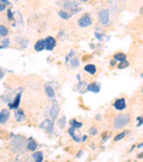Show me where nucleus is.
Here are the masks:
<instances>
[{
	"mask_svg": "<svg viewBox=\"0 0 143 162\" xmlns=\"http://www.w3.org/2000/svg\"><path fill=\"white\" fill-rule=\"evenodd\" d=\"M130 115L127 113L120 114L116 116L114 120V127L116 129H121L124 128L129 122Z\"/></svg>",
	"mask_w": 143,
	"mask_h": 162,
	"instance_id": "obj_1",
	"label": "nucleus"
},
{
	"mask_svg": "<svg viewBox=\"0 0 143 162\" xmlns=\"http://www.w3.org/2000/svg\"><path fill=\"white\" fill-rule=\"evenodd\" d=\"M92 23V21L88 14L82 15L78 20V25L81 28H87V27L90 26Z\"/></svg>",
	"mask_w": 143,
	"mask_h": 162,
	"instance_id": "obj_2",
	"label": "nucleus"
},
{
	"mask_svg": "<svg viewBox=\"0 0 143 162\" xmlns=\"http://www.w3.org/2000/svg\"><path fill=\"white\" fill-rule=\"evenodd\" d=\"M99 18L103 25H107L109 22V13L107 10H102L99 13Z\"/></svg>",
	"mask_w": 143,
	"mask_h": 162,
	"instance_id": "obj_3",
	"label": "nucleus"
},
{
	"mask_svg": "<svg viewBox=\"0 0 143 162\" xmlns=\"http://www.w3.org/2000/svg\"><path fill=\"white\" fill-rule=\"evenodd\" d=\"M60 113V107L56 100L52 101V105L49 111V115L52 119H56Z\"/></svg>",
	"mask_w": 143,
	"mask_h": 162,
	"instance_id": "obj_4",
	"label": "nucleus"
},
{
	"mask_svg": "<svg viewBox=\"0 0 143 162\" xmlns=\"http://www.w3.org/2000/svg\"><path fill=\"white\" fill-rule=\"evenodd\" d=\"M40 128L41 129H44L47 131L48 133L52 132L54 129V123L53 122L49 119H46L44 121H43L40 125Z\"/></svg>",
	"mask_w": 143,
	"mask_h": 162,
	"instance_id": "obj_5",
	"label": "nucleus"
},
{
	"mask_svg": "<svg viewBox=\"0 0 143 162\" xmlns=\"http://www.w3.org/2000/svg\"><path fill=\"white\" fill-rule=\"evenodd\" d=\"M45 48L47 51H52L56 45V40L52 36H49L45 38Z\"/></svg>",
	"mask_w": 143,
	"mask_h": 162,
	"instance_id": "obj_6",
	"label": "nucleus"
},
{
	"mask_svg": "<svg viewBox=\"0 0 143 162\" xmlns=\"http://www.w3.org/2000/svg\"><path fill=\"white\" fill-rule=\"evenodd\" d=\"M114 107L116 110L122 111L126 107V101L125 98H120L114 102Z\"/></svg>",
	"mask_w": 143,
	"mask_h": 162,
	"instance_id": "obj_7",
	"label": "nucleus"
},
{
	"mask_svg": "<svg viewBox=\"0 0 143 162\" xmlns=\"http://www.w3.org/2000/svg\"><path fill=\"white\" fill-rule=\"evenodd\" d=\"M14 118L18 122H21L26 119L25 113L22 109H18L14 111Z\"/></svg>",
	"mask_w": 143,
	"mask_h": 162,
	"instance_id": "obj_8",
	"label": "nucleus"
},
{
	"mask_svg": "<svg viewBox=\"0 0 143 162\" xmlns=\"http://www.w3.org/2000/svg\"><path fill=\"white\" fill-rule=\"evenodd\" d=\"M10 115V110H7V109H4L0 112V123L4 124L7 120H8L9 118Z\"/></svg>",
	"mask_w": 143,
	"mask_h": 162,
	"instance_id": "obj_9",
	"label": "nucleus"
},
{
	"mask_svg": "<svg viewBox=\"0 0 143 162\" xmlns=\"http://www.w3.org/2000/svg\"><path fill=\"white\" fill-rule=\"evenodd\" d=\"M21 97H22V94L21 93H18L16 95L14 102L12 103L9 104V107H10V109H17L19 107L21 101Z\"/></svg>",
	"mask_w": 143,
	"mask_h": 162,
	"instance_id": "obj_10",
	"label": "nucleus"
},
{
	"mask_svg": "<svg viewBox=\"0 0 143 162\" xmlns=\"http://www.w3.org/2000/svg\"><path fill=\"white\" fill-rule=\"evenodd\" d=\"M64 7L65 9H68V10H71L72 11L76 12L78 7V3L76 1H66L64 4Z\"/></svg>",
	"mask_w": 143,
	"mask_h": 162,
	"instance_id": "obj_11",
	"label": "nucleus"
},
{
	"mask_svg": "<svg viewBox=\"0 0 143 162\" xmlns=\"http://www.w3.org/2000/svg\"><path fill=\"white\" fill-rule=\"evenodd\" d=\"M87 90L89 91V92H94V93H99L100 91V86L97 85L96 83H92V84H90L87 85Z\"/></svg>",
	"mask_w": 143,
	"mask_h": 162,
	"instance_id": "obj_12",
	"label": "nucleus"
},
{
	"mask_svg": "<svg viewBox=\"0 0 143 162\" xmlns=\"http://www.w3.org/2000/svg\"><path fill=\"white\" fill-rule=\"evenodd\" d=\"M45 48V40L40 39L34 45V49L37 51H42Z\"/></svg>",
	"mask_w": 143,
	"mask_h": 162,
	"instance_id": "obj_13",
	"label": "nucleus"
},
{
	"mask_svg": "<svg viewBox=\"0 0 143 162\" xmlns=\"http://www.w3.org/2000/svg\"><path fill=\"white\" fill-rule=\"evenodd\" d=\"M84 69H85V72H88L89 74H92V75L96 73V72H97V69H96V66H94V64H87V65H86V66H85V68H84Z\"/></svg>",
	"mask_w": 143,
	"mask_h": 162,
	"instance_id": "obj_14",
	"label": "nucleus"
},
{
	"mask_svg": "<svg viewBox=\"0 0 143 162\" xmlns=\"http://www.w3.org/2000/svg\"><path fill=\"white\" fill-rule=\"evenodd\" d=\"M87 88V84L85 81H79L77 84V89L81 94H85Z\"/></svg>",
	"mask_w": 143,
	"mask_h": 162,
	"instance_id": "obj_15",
	"label": "nucleus"
},
{
	"mask_svg": "<svg viewBox=\"0 0 143 162\" xmlns=\"http://www.w3.org/2000/svg\"><path fill=\"white\" fill-rule=\"evenodd\" d=\"M75 129H74V128H70L68 130V133L69 134H70V136H71L72 138L76 142H80L81 141V138L80 137H79V136H77L76 133H75Z\"/></svg>",
	"mask_w": 143,
	"mask_h": 162,
	"instance_id": "obj_16",
	"label": "nucleus"
},
{
	"mask_svg": "<svg viewBox=\"0 0 143 162\" xmlns=\"http://www.w3.org/2000/svg\"><path fill=\"white\" fill-rule=\"evenodd\" d=\"M32 157L34 158L35 162H42L43 161V153L42 151H37L32 154Z\"/></svg>",
	"mask_w": 143,
	"mask_h": 162,
	"instance_id": "obj_17",
	"label": "nucleus"
},
{
	"mask_svg": "<svg viewBox=\"0 0 143 162\" xmlns=\"http://www.w3.org/2000/svg\"><path fill=\"white\" fill-rule=\"evenodd\" d=\"M45 92H46L47 97L50 98H53L55 96V91H54L53 88L51 87L50 85H47L45 86Z\"/></svg>",
	"mask_w": 143,
	"mask_h": 162,
	"instance_id": "obj_18",
	"label": "nucleus"
},
{
	"mask_svg": "<svg viewBox=\"0 0 143 162\" xmlns=\"http://www.w3.org/2000/svg\"><path fill=\"white\" fill-rule=\"evenodd\" d=\"M70 124L71 125V128L74 129H79V128H82V123L81 122L76 120L75 119H72L70 121Z\"/></svg>",
	"mask_w": 143,
	"mask_h": 162,
	"instance_id": "obj_19",
	"label": "nucleus"
},
{
	"mask_svg": "<svg viewBox=\"0 0 143 162\" xmlns=\"http://www.w3.org/2000/svg\"><path fill=\"white\" fill-rule=\"evenodd\" d=\"M114 58L115 60H119V61L122 62L124 61V60H126V58H127V56L124 54V53H118V54H116L114 56Z\"/></svg>",
	"mask_w": 143,
	"mask_h": 162,
	"instance_id": "obj_20",
	"label": "nucleus"
},
{
	"mask_svg": "<svg viewBox=\"0 0 143 162\" xmlns=\"http://www.w3.org/2000/svg\"><path fill=\"white\" fill-rule=\"evenodd\" d=\"M37 143H36L34 140H31V139H30L29 141V143H28V145H27L28 149L31 151H34L37 149Z\"/></svg>",
	"mask_w": 143,
	"mask_h": 162,
	"instance_id": "obj_21",
	"label": "nucleus"
},
{
	"mask_svg": "<svg viewBox=\"0 0 143 162\" xmlns=\"http://www.w3.org/2000/svg\"><path fill=\"white\" fill-rule=\"evenodd\" d=\"M59 15L63 19H69L72 17V15H70V13H67L65 11H62V10L59 12Z\"/></svg>",
	"mask_w": 143,
	"mask_h": 162,
	"instance_id": "obj_22",
	"label": "nucleus"
},
{
	"mask_svg": "<svg viewBox=\"0 0 143 162\" xmlns=\"http://www.w3.org/2000/svg\"><path fill=\"white\" fill-rule=\"evenodd\" d=\"M127 133H128V131H123V132L119 133L118 135H117V136L114 137V141H119V140H121L122 139H123L125 137L126 135L127 134Z\"/></svg>",
	"mask_w": 143,
	"mask_h": 162,
	"instance_id": "obj_23",
	"label": "nucleus"
},
{
	"mask_svg": "<svg viewBox=\"0 0 143 162\" xmlns=\"http://www.w3.org/2000/svg\"><path fill=\"white\" fill-rule=\"evenodd\" d=\"M9 33V30L4 25H0V36H6Z\"/></svg>",
	"mask_w": 143,
	"mask_h": 162,
	"instance_id": "obj_24",
	"label": "nucleus"
},
{
	"mask_svg": "<svg viewBox=\"0 0 143 162\" xmlns=\"http://www.w3.org/2000/svg\"><path fill=\"white\" fill-rule=\"evenodd\" d=\"M129 66V63L127 60H124V61H122L117 65V68L120 69H125V68L128 67Z\"/></svg>",
	"mask_w": 143,
	"mask_h": 162,
	"instance_id": "obj_25",
	"label": "nucleus"
},
{
	"mask_svg": "<svg viewBox=\"0 0 143 162\" xmlns=\"http://www.w3.org/2000/svg\"><path fill=\"white\" fill-rule=\"evenodd\" d=\"M66 119H65V117H62V118H60V120H59L58 122V125L60 128H63L64 127V125H65V123H66Z\"/></svg>",
	"mask_w": 143,
	"mask_h": 162,
	"instance_id": "obj_26",
	"label": "nucleus"
},
{
	"mask_svg": "<svg viewBox=\"0 0 143 162\" xmlns=\"http://www.w3.org/2000/svg\"><path fill=\"white\" fill-rule=\"evenodd\" d=\"M71 66L72 67H77V66H79V60L77 58H73L71 60Z\"/></svg>",
	"mask_w": 143,
	"mask_h": 162,
	"instance_id": "obj_27",
	"label": "nucleus"
},
{
	"mask_svg": "<svg viewBox=\"0 0 143 162\" xmlns=\"http://www.w3.org/2000/svg\"><path fill=\"white\" fill-rule=\"evenodd\" d=\"M89 134L92 135V136H94V135L97 134V129L95 127H91L89 130Z\"/></svg>",
	"mask_w": 143,
	"mask_h": 162,
	"instance_id": "obj_28",
	"label": "nucleus"
},
{
	"mask_svg": "<svg viewBox=\"0 0 143 162\" xmlns=\"http://www.w3.org/2000/svg\"><path fill=\"white\" fill-rule=\"evenodd\" d=\"M10 45V39L9 38H5L4 40H3V45L2 46L4 48H7Z\"/></svg>",
	"mask_w": 143,
	"mask_h": 162,
	"instance_id": "obj_29",
	"label": "nucleus"
},
{
	"mask_svg": "<svg viewBox=\"0 0 143 162\" xmlns=\"http://www.w3.org/2000/svg\"><path fill=\"white\" fill-rule=\"evenodd\" d=\"M137 120L138 121V124L137 125V126L140 127L143 124V115L140 116V117H138L137 118Z\"/></svg>",
	"mask_w": 143,
	"mask_h": 162,
	"instance_id": "obj_30",
	"label": "nucleus"
},
{
	"mask_svg": "<svg viewBox=\"0 0 143 162\" xmlns=\"http://www.w3.org/2000/svg\"><path fill=\"white\" fill-rule=\"evenodd\" d=\"M94 35H95V37L100 40H102V38L105 36L104 35L100 34V33H94Z\"/></svg>",
	"mask_w": 143,
	"mask_h": 162,
	"instance_id": "obj_31",
	"label": "nucleus"
},
{
	"mask_svg": "<svg viewBox=\"0 0 143 162\" xmlns=\"http://www.w3.org/2000/svg\"><path fill=\"white\" fill-rule=\"evenodd\" d=\"M7 16H8V19H13V13H12L11 10H8V12H7Z\"/></svg>",
	"mask_w": 143,
	"mask_h": 162,
	"instance_id": "obj_32",
	"label": "nucleus"
},
{
	"mask_svg": "<svg viewBox=\"0 0 143 162\" xmlns=\"http://www.w3.org/2000/svg\"><path fill=\"white\" fill-rule=\"evenodd\" d=\"M6 9V5L4 4H1V3H0V12L1 11H3V10H4Z\"/></svg>",
	"mask_w": 143,
	"mask_h": 162,
	"instance_id": "obj_33",
	"label": "nucleus"
},
{
	"mask_svg": "<svg viewBox=\"0 0 143 162\" xmlns=\"http://www.w3.org/2000/svg\"><path fill=\"white\" fill-rule=\"evenodd\" d=\"M115 64H116V60H111V61H110V66H114Z\"/></svg>",
	"mask_w": 143,
	"mask_h": 162,
	"instance_id": "obj_34",
	"label": "nucleus"
},
{
	"mask_svg": "<svg viewBox=\"0 0 143 162\" xmlns=\"http://www.w3.org/2000/svg\"><path fill=\"white\" fill-rule=\"evenodd\" d=\"M87 136H84L83 137H82V139L81 140H82V142H85L86 140H87Z\"/></svg>",
	"mask_w": 143,
	"mask_h": 162,
	"instance_id": "obj_35",
	"label": "nucleus"
},
{
	"mask_svg": "<svg viewBox=\"0 0 143 162\" xmlns=\"http://www.w3.org/2000/svg\"><path fill=\"white\" fill-rule=\"evenodd\" d=\"M138 159H142V158H143V152L141 153L140 154H139V155L138 156Z\"/></svg>",
	"mask_w": 143,
	"mask_h": 162,
	"instance_id": "obj_36",
	"label": "nucleus"
},
{
	"mask_svg": "<svg viewBox=\"0 0 143 162\" xmlns=\"http://www.w3.org/2000/svg\"><path fill=\"white\" fill-rule=\"evenodd\" d=\"M142 147H143V142L142 143H140V144H138V148H142Z\"/></svg>",
	"mask_w": 143,
	"mask_h": 162,
	"instance_id": "obj_37",
	"label": "nucleus"
},
{
	"mask_svg": "<svg viewBox=\"0 0 143 162\" xmlns=\"http://www.w3.org/2000/svg\"><path fill=\"white\" fill-rule=\"evenodd\" d=\"M3 77V73L2 72H1V70L0 69V79H1Z\"/></svg>",
	"mask_w": 143,
	"mask_h": 162,
	"instance_id": "obj_38",
	"label": "nucleus"
},
{
	"mask_svg": "<svg viewBox=\"0 0 143 162\" xmlns=\"http://www.w3.org/2000/svg\"><path fill=\"white\" fill-rule=\"evenodd\" d=\"M140 14L143 15V7L140 9Z\"/></svg>",
	"mask_w": 143,
	"mask_h": 162,
	"instance_id": "obj_39",
	"label": "nucleus"
},
{
	"mask_svg": "<svg viewBox=\"0 0 143 162\" xmlns=\"http://www.w3.org/2000/svg\"><path fill=\"white\" fill-rule=\"evenodd\" d=\"M2 48H4V47L1 46V45H0V49H2Z\"/></svg>",
	"mask_w": 143,
	"mask_h": 162,
	"instance_id": "obj_40",
	"label": "nucleus"
},
{
	"mask_svg": "<svg viewBox=\"0 0 143 162\" xmlns=\"http://www.w3.org/2000/svg\"><path fill=\"white\" fill-rule=\"evenodd\" d=\"M140 76H141V77H142V78L143 79V72H142V74H141V75H140Z\"/></svg>",
	"mask_w": 143,
	"mask_h": 162,
	"instance_id": "obj_41",
	"label": "nucleus"
},
{
	"mask_svg": "<svg viewBox=\"0 0 143 162\" xmlns=\"http://www.w3.org/2000/svg\"><path fill=\"white\" fill-rule=\"evenodd\" d=\"M135 162H138V161H135Z\"/></svg>",
	"mask_w": 143,
	"mask_h": 162,
	"instance_id": "obj_42",
	"label": "nucleus"
}]
</instances>
